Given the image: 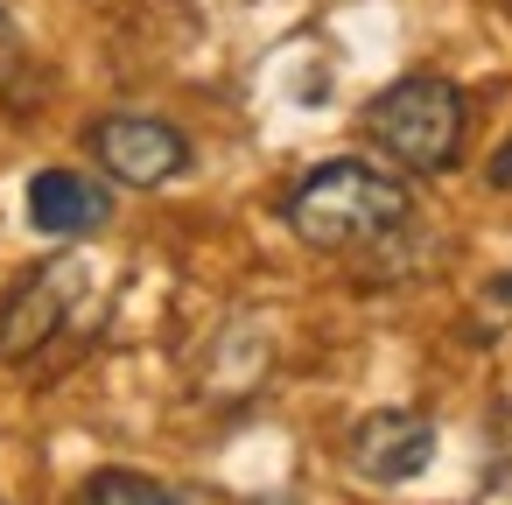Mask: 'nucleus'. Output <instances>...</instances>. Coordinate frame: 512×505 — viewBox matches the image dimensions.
Segmentation results:
<instances>
[{
	"label": "nucleus",
	"mask_w": 512,
	"mask_h": 505,
	"mask_svg": "<svg viewBox=\"0 0 512 505\" xmlns=\"http://www.w3.org/2000/svg\"><path fill=\"white\" fill-rule=\"evenodd\" d=\"M414 211L407 183L372 169V162H323L316 176L295 183L288 197V225L302 246L316 253H351V246H379L386 232H400Z\"/></svg>",
	"instance_id": "1"
},
{
	"label": "nucleus",
	"mask_w": 512,
	"mask_h": 505,
	"mask_svg": "<svg viewBox=\"0 0 512 505\" xmlns=\"http://www.w3.org/2000/svg\"><path fill=\"white\" fill-rule=\"evenodd\" d=\"M463 127H470V113H463V92H456L449 78H400V85H386V92L365 106L372 148H386V155H393L400 169H414V176L456 169Z\"/></svg>",
	"instance_id": "2"
},
{
	"label": "nucleus",
	"mask_w": 512,
	"mask_h": 505,
	"mask_svg": "<svg viewBox=\"0 0 512 505\" xmlns=\"http://www.w3.org/2000/svg\"><path fill=\"white\" fill-rule=\"evenodd\" d=\"M92 155L106 162V176L134 183V190H155L169 176L190 169V141L169 127V120H148V113H113L92 127Z\"/></svg>",
	"instance_id": "3"
},
{
	"label": "nucleus",
	"mask_w": 512,
	"mask_h": 505,
	"mask_svg": "<svg viewBox=\"0 0 512 505\" xmlns=\"http://www.w3.org/2000/svg\"><path fill=\"white\" fill-rule=\"evenodd\" d=\"M78 288H85V267L78 260H50L43 274H29L8 295V309H0V358H36V344H50L57 323L71 316Z\"/></svg>",
	"instance_id": "4"
},
{
	"label": "nucleus",
	"mask_w": 512,
	"mask_h": 505,
	"mask_svg": "<svg viewBox=\"0 0 512 505\" xmlns=\"http://www.w3.org/2000/svg\"><path fill=\"white\" fill-rule=\"evenodd\" d=\"M428 456H435L428 414L386 407V414H365V421L351 428V463H358V477H372V484H407V477L428 470Z\"/></svg>",
	"instance_id": "5"
},
{
	"label": "nucleus",
	"mask_w": 512,
	"mask_h": 505,
	"mask_svg": "<svg viewBox=\"0 0 512 505\" xmlns=\"http://www.w3.org/2000/svg\"><path fill=\"white\" fill-rule=\"evenodd\" d=\"M106 218H113V197L92 176H78V169H43L29 183V225L50 232V239H85Z\"/></svg>",
	"instance_id": "6"
},
{
	"label": "nucleus",
	"mask_w": 512,
	"mask_h": 505,
	"mask_svg": "<svg viewBox=\"0 0 512 505\" xmlns=\"http://www.w3.org/2000/svg\"><path fill=\"white\" fill-rule=\"evenodd\" d=\"M85 505H183L169 484L141 477V470H92L85 477Z\"/></svg>",
	"instance_id": "7"
},
{
	"label": "nucleus",
	"mask_w": 512,
	"mask_h": 505,
	"mask_svg": "<svg viewBox=\"0 0 512 505\" xmlns=\"http://www.w3.org/2000/svg\"><path fill=\"white\" fill-rule=\"evenodd\" d=\"M491 484L512 491V407L491 414Z\"/></svg>",
	"instance_id": "8"
},
{
	"label": "nucleus",
	"mask_w": 512,
	"mask_h": 505,
	"mask_svg": "<svg viewBox=\"0 0 512 505\" xmlns=\"http://www.w3.org/2000/svg\"><path fill=\"white\" fill-rule=\"evenodd\" d=\"M491 190H512V141L491 155Z\"/></svg>",
	"instance_id": "9"
},
{
	"label": "nucleus",
	"mask_w": 512,
	"mask_h": 505,
	"mask_svg": "<svg viewBox=\"0 0 512 505\" xmlns=\"http://www.w3.org/2000/svg\"><path fill=\"white\" fill-rule=\"evenodd\" d=\"M484 295H491V302H512V274H505V281H491Z\"/></svg>",
	"instance_id": "10"
}]
</instances>
